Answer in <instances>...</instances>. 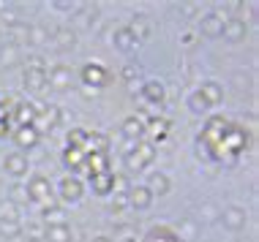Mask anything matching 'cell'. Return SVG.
Segmentation results:
<instances>
[{
    "mask_svg": "<svg viewBox=\"0 0 259 242\" xmlns=\"http://www.w3.org/2000/svg\"><path fill=\"white\" fill-rule=\"evenodd\" d=\"M202 36H207V38L224 36V17L221 14H205L202 17Z\"/></svg>",
    "mask_w": 259,
    "mask_h": 242,
    "instance_id": "1",
    "label": "cell"
},
{
    "mask_svg": "<svg viewBox=\"0 0 259 242\" xmlns=\"http://www.w3.org/2000/svg\"><path fill=\"white\" fill-rule=\"evenodd\" d=\"M3 169L9 171L11 177H25V174H27V158H25L22 153H11V155H6Z\"/></svg>",
    "mask_w": 259,
    "mask_h": 242,
    "instance_id": "2",
    "label": "cell"
},
{
    "mask_svg": "<svg viewBox=\"0 0 259 242\" xmlns=\"http://www.w3.org/2000/svg\"><path fill=\"white\" fill-rule=\"evenodd\" d=\"M27 199H33V202H47L50 199V183H47V177H33L30 185H27Z\"/></svg>",
    "mask_w": 259,
    "mask_h": 242,
    "instance_id": "3",
    "label": "cell"
},
{
    "mask_svg": "<svg viewBox=\"0 0 259 242\" xmlns=\"http://www.w3.org/2000/svg\"><path fill=\"white\" fill-rule=\"evenodd\" d=\"M224 226L227 229H232V231H237V229H243L246 226V210L243 207H229V210H224Z\"/></svg>",
    "mask_w": 259,
    "mask_h": 242,
    "instance_id": "4",
    "label": "cell"
},
{
    "mask_svg": "<svg viewBox=\"0 0 259 242\" xmlns=\"http://www.w3.org/2000/svg\"><path fill=\"white\" fill-rule=\"evenodd\" d=\"M60 196H63V202H79L82 199V183L74 177H66L60 183Z\"/></svg>",
    "mask_w": 259,
    "mask_h": 242,
    "instance_id": "5",
    "label": "cell"
},
{
    "mask_svg": "<svg viewBox=\"0 0 259 242\" xmlns=\"http://www.w3.org/2000/svg\"><path fill=\"white\" fill-rule=\"evenodd\" d=\"M125 196H128V204L137 207V210H148L150 202H153L150 188H131L128 193H125Z\"/></svg>",
    "mask_w": 259,
    "mask_h": 242,
    "instance_id": "6",
    "label": "cell"
},
{
    "mask_svg": "<svg viewBox=\"0 0 259 242\" xmlns=\"http://www.w3.org/2000/svg\"><path fill=\"white\" fill-rule=\"evenodd\" d=\"M44 85H47V71H44V68H41L38 63L27 68V74H25V87H27V90H41Z\"/></svg>",
    "mask_w": 259,
    "mask_h": 242,
    "instance_id": "7",
    "label": "cell"
},
{
    "mask_svg": "<svg viewBox=\"0 0 259 242\" xmlns=\"http://www.w3.org/2000/svg\"><path fill=\"white\" fill-rule=\"evenodd\" d=\"M44 239L47 242H71V229H68L66 223H50Z\"/></svg>",
    "mask_w": 259,
    "mask_h": 242,
    "instance_id": "8",
    "label": "cell"
},
{
    "mask_svg": "<svg viewBox=\"0 0 259 242\" xmlns=\"http://www.w3.org/2000/svg\"><path fill=\"white\" fill-rule=\"evenodd\" d=\"M224 36L229 41L246 38V22H243V19H229V22H224Z\"/></svg>",
    "mask_w": 259,
    "mask_h": 242,
    "instance_id": "9",
    "label": "cell"
},
{
    "mask_svg": "<svg viewBox=\"0 0 259 242\" xmlns=\"http://www.w3.org/2000/svg\"><path fill=\"white\" fill-rule=\"evenodd\" d=\"M197 95L202 98V103H205V106H207V103H219V101H221V87L215 85V82H205V85L199 87Z\"/></svg>",
    "mask_w": 259,
    "mask_h": 242,
    "instance_id": "10",
    "label": "cell"
},
{
    "mask_svg": "<svg viewBox=\"0 0 259 242\" xmlns=\"http://www.w3.org/2000/svg\"><path fill=\"white\" fill-rule=\"evenodd\" d=\"M115 46H117V49H123V52H131L137 46V36L128 30V27H120V30L115 33Z\"/></svg>",
    "mask_w": 259,
    "mask_h": 242,
    "instance_id": "11",
    "label": "cell"
},
{
    "mask_svg": "<svg viewBox=\"0 0 259 242\" xmlns=\"http://www.w3.org/2000/svg\"><path fill=\"white\" fill-rule=\"evenodd\" d=\"M47 79H50L55 87H68V79H71V71H68L66 66H55L52 71L47 74Z\"/></svg>",
    "mask_w": 259,
    "mask_h": 242,
    "instance_id": "12",
    "label": "cell"
},
{
    "mask_svg": "<svg viewBox=\"0 0 259 242\" xmlns=\"http://www.w3.org/2000/svg\"><path fill=\"white\" fill-rule=\"evenodd\" d=\"M150 193H158V196H164L166 191H169V177L166 174H161V171H156V174L150 177Z\"/></svg>",
    "mask_w": 259,
    "mask_h": 242,
    "instance_id": "13",
    "label": "cell"
},
{
    "mask_svg": "<svg viewBox=\"0 0 259 242\" xmlns=\"http://www.w3.org/2000/svg\"><path fill=\"white\" fill-rule=\"evenodd\" d=\"M145 101H150V103L164 101V87H161L158 82H148V85H145Z\"/></svg>",
    "mask_w": 259,
    "mask_h": 242,
    "instance_id": "14",
    "label": "cell"
},
{
    "mask_svg": "<svg viewBox=\"0 0 259 242\" xmlns=\"http://www.w3.org/2000/svg\"><path fill=\"white\" fill-rule=\"evenodd\" d=\"M17 144L19 147H30V144H36V131H33L30 126L19 128L17 131Z\"/></svg>",
    "mask_w": 259,
    "mask_h": 242,
    "instance_id": "15",
    "label": "cell"
},
{
    "mask_svg": "<svg viewBox=\"0 0 259 242\" xmlns=\"http://www.w3.org/2000/svg\"><path fill=\"white\" fill-rule=\"evenodd\" d=\"M82 77H85V82H90V85H101V82H104V71L99 66H85Z\"/></svg>",
    "mask_w": 259,
    "mask_h": 242,
    "instance_id": "16",
    "label": "cell"
},
{
    "mask_svg": "<svg viewBox=\"0 0 259 242\" xmlns=\"http://www.w3.org/2000/svg\"><path fill=\"white\" fill-rule=\"evenodd\" d=\"M123 134L128 136V139H137V136L142 134V123H139L137 117H128V120L123 123Z\"/></svg>",
    "mask_w": 259,
    "mask_h": 242,
    "instance_id": "17",
    "label": "cell"
},
{
    "mask_svg": "<svg viewBox=\"0 0 259 242\" xmlns=\"http://www.w3.org/2000/svg\"><path fill=\"white\" fill-rule=\"evenodd\" d=\"M128 30L134 33V36H142V38H148V36H150V25L145 22L142 17H137V19H134V27H128Z\"/></svg>",
    "mask_w": 259,
    "mask_h": 242,
    "instance_id": "18",
    "label": "cell"
},
{
    "mask_svg": "<svg viewBox=\"0 0 259 242\" xmlns=\"http://www.w3.org/2000/svg\"><path fill=\"white\" fill-rule=\"evenodd\" d=\"M25 234H27V239H33V242H36V239H44V229H41L38 223H30Z\"/></svg>",
    "mask_w": 259,
    "mask_h": 242,
    "instance_id": "19",
    "label": "cell"
},
{
    "mask_svg": "<svg viewBox=\"0 0 259 242\" xmlns=\"http://www.w3.org/2000/svg\"><path fill=\"white\" fill-rule=\"evenodd\" d=\"M44 218H47V220H52V223H66V220H63V212L58 210V207H52V210H50V207H47Z\"/></svg>",
    "mask_w": 259,
    "mask_h": 242,
    "instance_id": "20",
    "label": "cell"
},
{
    "mask_svg": "<svg viewBox=\"0 0 259 242\" xmlns=\"http://www.w3.org/2000/svg\"><path fill=\"white\" fill-rule=\"evenodd\" d=\"M58 44L63 46V49H68V46H74V36L68 30H60L58 33Z\"/></svg>",
    "mask_w": 259,
    "mask_h": 242,
    "instance_id": "21",
    "label": "cell"
},
{
    "mask_svg": "<svg viewBox=\"0 0 259 242\" xmlns=\"http://www.w3.org/2000/svg\"><path fill=\"white\" fill-rule=\"evenodd\" d=\"M0 229H3L6 234H17V229H19V220H3V223H0Z\"/></svg>",
    "mask_w": 259,
    "mask_h": 242,
    "instance_id": "22",
    "label": "cell"
},
{
    "mask_svg": "<svg viewBox=\"0 0 259 242\" xmlns=\"http://www.w3.org/2000/svg\"><path fill=\"white\" fill-rule=\"evenodd\" d=\"M30 120H33V109L30 106H19V123H25V126H27Z\"/></svg>",
    "mask_w": 259,
    "mask_h": 242,
    "instance_id": "23",
    "label": "cell"
},
{
    "mask_svg": "<svg viewBox=\"0 0 259 242\" xmlns=\"http://www.w3.org/2000/svg\"><path fill=\"white\" fill-rule=\"evenodd\" d=\"M125 204H128V196L123 193V196H117V202L112 204V210H115V212H120V207H125Z\"/></svg>",
    "mask_w": 259,
    "mask_h": 242,
    "instance_id": "24",
    "label": "cell"
},
{
    "mask_svg": "<svg viewBox=\"0 0 259 242\" xmlns=\"http://www.w3.org/2000/svg\"><path fill=\"white\" fill-rule=\"evenodd\" d=\"M33 41H36V44L44 41V30H41V27H33Z\"/></svg>",
    "mask_w": 259,
    "mask_h": 242,
    "instance_id": "25",
    "label": "cell"
},
{
    "mask_svg": "<svg viewBox=\"0 0 259 242\" xmlns=\"http://www.w3.org/2000/svg\"><path fill=\"white\" fill-rule=\"evenodd\" d=\"M93 242H112V239H109V237H96Z\"/></svg>",
    "mask_w": 259,
    "mask_h": 242,
    "instance_id": "26",
    "label": "cell"
}]
</instances>
